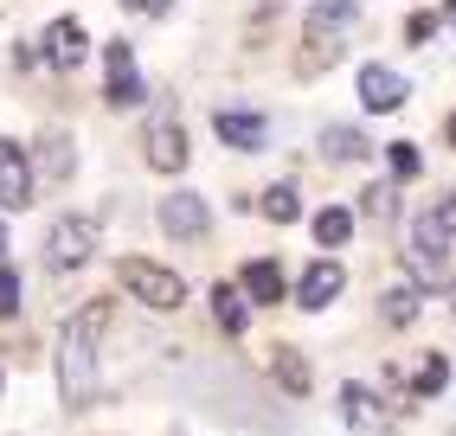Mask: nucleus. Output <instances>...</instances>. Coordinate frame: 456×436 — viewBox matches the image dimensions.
Wrapping results in <instances>:
<instances>
[{"label": "nucleus", "instance_id": "obj_1", "mask_svg": "<svg viewBox=\"0 0 456 436\" xmlns=\"http://www.w3.org/2000/svg\"><path fill=\"white\" fill-rule=\"evenodd\" d=\"M110 327V302H90L65 321V340H58V392H65L71 411L97 404V340Z\"/></svg>", "mask_w": 456, "mask_h": 436}, {"label": "nucleus", "instance_id": "obj_2", "mask_svg": "<svg viewBox=\"0 0 456 436\" xmlns=\"http://www.w3.org/2000/svg\"><path fill=\"white\" fill-rule=\"evenodd\" d=\"M347 26H354V0H315L309 7V26H302V39H309V65H334L347 45Z\"/></svg>", "mask_w": 456, "mask_h": 436}, {"label": "nucleus", "instance_id": "obj_3", "mask_svg": "<svg viewBox=\"0 0 456 436\" xmlns=\"http://www.w3.org/2000/svg\"><path fill=\"white\" fill-rule=\"evenodd\" d=\"M123 289L135 295V302H148V308H180L187 302V283L167 270V263H148V257H123Z\"/></svg>", "mask_w": 456, "mask_h": 436}, {"label": "nucleus", "instance_id": "obj_4", "mask_svg": "<svg viewBox=\"0 0 456 436\" xmlns=\"http://www.w3.org/2000/svg\"><path fill=\"white\" fill-rule=\"evenodd\" d=\"M45 257L52 270H84L90 257H97V225L90 218H52V231H45Z\"/></svg>", "mask_w": 456, "mask_h": 436}, {"label": "nucleus", "instance_id": "obj_5", "mask_svg": "<svg viewBox=\"0 0 456 436\" xmlns=\"http://www.w3.org/2000/svg\"><path fill=\"white\" fill-rule=\"evenodd\" d=\"M142 154H148L155 174H180V167H187V129H180V116H155V122H148Z\"/></svg>", "mask_w": 456, "mask_h": 436}, {"label": "nucleus", "instance_id": "obj_6", "mask_svg": "<svg viewBox=\"0 0 456 436\" xmlns=\"http://www.w3.org/2000/svg\"><path fill=\"white\" fill-rule=\"evenodd\" d=\"M161 231H167L174 244H200V238L212 231L206 199H200V193H167V199H161Z\"/></svg>", "mask_w": 456, "mask_h": 436}, {"label": "nucleus", "instance_id": "obj_7", "mask_svg": "<svg viewBox=\"0 0 456 436\" xmlns=\"http://www.w3.org/2000/svg\"><path fill=\"white\" fill-rule=\"evenodd\" d=\"M33 206V161L20 154V141L0 135V212H26Z\"/></svg>", "mask_w": 456, "mask_h": 436}, {"label": "nucleus", "instance_id": "obj_8", "mask_svg": "<svg viewBox=\"0 0 456 436\" xmlns=\"http://www.w3.org/2000/svg\"><path fill=\"white\" fill-rule=\"evenodd\" d=\"M341 289H347V270L334 257H315L309 270H302V283H296V302L309 308V315H322L328 302H341Z\"/></svg>", "mask_w": 456, "mask_h": 436}, {"label": "nucleus", "instance_id": "obj_9", "mask_svg": "<svg viewBox=\"0 0 456 436\" xmlns=\"http://www.w3.org/2000/svg\"><path fill=\"white\" fill-rule=\"evenodd\" d=\"M110 103L116 109H135L142 97H148V84H142V71H135V52H129V39H110Z\"/></svg>", "mask_w": 456, "mask_h": 436}, {"label": "nucleus", "instance_id": "obj_10", "mask_svg": "<svg viewBox=\"0 0 456 436\" xmlns=\"http://www.w3.org/2000/svg\"><path fill=\"white\" fill-rule=\"evenodd\" d=\"M84 58H90V33H84L77 20H52L45 26V65L52 71H77Z\"/></svg>", "mask_w": 456, "mask_h": 436}, {"label": "nucleus", "instance_id": "obj_11", "mask_svg": "<svg viewBox=\"0 0 456 436\" xmlns=\"http://www.w3.org/2000/svg\"><path fill=\"white\" fill-rule=\"evenodd\" d=\"M341 417H347L354 436H379V430H386V404L373 398V385L347 379V385H341Z\"/></svg>", "mask_w": 456, "mask_h": 436}, {"label": "nucleus", "instance_id": "obj_12", "mask_svg": "<svg viewBox=\"0 0 456 436\" xmlns=\"http://www.w3.org/2000/svg\"><path fill=\"white\" fill-rule=\"evenodd\" d=\"M444 257H450V231L437 225V212H418V218H411V263H418L424 276H437Z\"/></svg>", "mask_w": 456, "mask_h": 436}, {"label": "nucleus", "instance_id": "obj_13", "mask_svg": "<svg viewBox=\"0 0 456 436\" xmlns=\"http://www.w3.org/2000/svg\"><path fill=\"white\" fill-rule=\"evenodd\" d=\"M405 77L399 71H386V65H367V71H360V103H367V109H379V116H392V109H405Z\"/></svg>", "mask_w": 456, "mask_h": 436}, {"label": "nucleus", "instance_id": "obj_14", "mask_svg": "<svg viewBox=\"0 0 456 436\" xmlns=\"http://www.w3.org/2000/svg\"><path fill=\"white\" fill-rule=\"evenodd\" d=\"M212 129H219V141L238 148V154L264 148V116L257 109H212Z\"/></svg>", "mask_w": 456, "mask_h": 436}, {"label": "nucleus", "instance_id": "obj_15", "mask_svg": "<svg viewBox=\"0 0 456 436\" xmlns=\"http://www.w3.org/2000/svg\"><path fill=\"white\" fill-rule=\"evenodd\" d=\"M238 289H245V302H264V308H277V302L289 295V283H283V270L270 263V257H251L245 270H238Z\"/></svg>", "mask_w": 456, "mask_h": 436}, {"label": "nucleus", "instance_id": "obj_16", "mask_svg": "<svg viewBox=\"0 0 456 436\" xmlns=\"http://www.w3.org/2000/svg\"><path fill=\"white\" fill-rule=\"evenodd\" d=\"M270 372L283 379L289 398H309V392H315V372H309V359H302V347H289V340H277V353H270Z\"/></svg>", "mask_w": 456, "mask_h": 436}, {"label": "nucleus", "instance_id": "obj_17", "mask_svg": "<svg viewBox=\"0 0 456 436\" xmlns=\"http://www.w3.org/2000/svg\"><path fill=\"white\" fill-rule=\"evenodd\" d=\"M418 308H424V289L411 283V276H399L386 295H379V315H386V327H411L418 321Z\"/></svg>", "mask_w": 456, "mask_h": 436}, {"label": "nucleus", "instance_id": "obj_18", "mask_svg": "<svg viewBox=\"0 0 456 436\" xmlns=\"http://www.w3.org/2000/svg\"><path fill=\"white\" fill-rule=\"evenodd\" d=\"M212 321H219L225 334H245V327H251V302H245V289H238V283H219V289H212Z\"/></svg>", "mask_w": 456, "mask_h": 436}, {"label": "nucleus", "instance_id": "obj_19", "mask_svg": "<svg viewBox=\"0 0 456 436\" xmlns=\"http://www.w3.org/2000/svg\"><path fill=\"white\" fill-rule=\"evenodd\" d=\"M322 161H367V135L334 122V129H322Z\"/></svg>", "mask_w": 456, "mask_h": 436}, {"label": "nucleus", "instance_id": "obj_20", "mask_svg": "<svg viewBox=\"0 0 456 436\" xmlns=\"http://www.w3.org/2000/svg\"><path fill=\"white\" fill-rule=\"evenodd\" d=\"M309 225H315V244H328V251H334V244H347V231H354V212H347V206H322Z\"/></svg>", "mask_w": 456, "mask_h": 436}, {"label": "nucleus", "instance_id": "obj_21", "mask_svg": "<svg viewBox=\"0 0 456 436\" xmlns=\"http://www.w3.org/2000/svg\"><path fill=\"white\" fill-rule=\"evenodd\" d=\"M444 385H450V359L444 353H424L418 372H411V398H437Z\"/></svg>", "mask_w": 456, "mask_h": 436}, {"label": "nucleus", "instance_id": "obj_22", "mask_svg": "<svg viewBox=\"0 0 456 436\" xmlns=\"http://www.w3.org/2000/svg\"><path fill=\"white\" fill-rule=\"evenodd\" d=\"M264 218H270V225H296V218H302L296 186H270V193H264Z\"/></svg>", "mask_w": 456, "mask_h": 436}, {"label": "nucleus", "instance_id": "obj_23", "mask_svg": "<svg viewBox=\"0 0 456 436\" xmlns=\"http://www.w3.org/2000/svg\"><path fill=\"white\" fill-rule=\"evenodd\" d=\"M65 141H71V135H45V141H39V167H45L52 180L71 174V148H65Z\"/></svg>", "mask_w": 456, "mask_h": 436}, {"label": "nucleus", "instance_id": "obj_24", "mask_svg": "<svg viewBox=\"0 0 456 436\" xmlns=\"http://www.w3.org/2000/svg\"><path fill=\"white\" fill-rule=\"evenodd\" d=\"M360 212L386 225V218H399V193H392V186H367V193H360Z\"/></svg>", "mask_w": 456, "mask_h": 436}, {"label": "nucleus", "instance_id": "obj_25", "mask_svg": "<svg viewBox=\"0 0 456 436\" xmlns=\"http://www.w3.org/2000/svg\"><path fill=\"white\" fill-rule=\"evenodd\" d=\"M0 315H20V270L0 263Z\"/></svg>", "mask_w": 456, "mask_h": 436}, {"label": "nucleus", "instance_id": "obj_26", "mask_svg": "<svg viewBox=\"0 0 456 436\" xmlns=\"http://www.w3.org/2000/svg\"><path fill=\"white\" fill-rule=\"evenodd\" d=\"M392 174H399V180L418 174V148H411V141H392Z\"/></svg>", "mask_w": 456, "mask_h": 436}, {"label": "nucleus", "instance_id": "obj_27", "mask_svg": "<svg viewBox=\"0 0 456 436\" xmlns=\"http://www.w3.org/2000/svg\"><path fill=\"white\" fill-rule=\"evenodd\" d=\"M405 33H411V45H431V33H437V20H431V13H411V20H405Z\"/></svg>", "mask_w": 456, "mask_h": 436}, {"label": "nucleus", "instance_id": "obj_28", "mask_svg": "<svg viewBox=\"0 0 456 436\" xmlns=\"http://www.w3.org/2000/svg\"><path fill=\"white\" fill-rule=\"evenodd\" d=\"M123 7H129V13H167L174 0H123Z\"/></svg>", "mask_w": 456, "mask_h": 436}, {"label": "nucleus", "instance_id": "obj_29", "mask_svg": "<svg viewBox=\"0 0 456 436\" xmlns=\"http://www.w3.org/2000/svg\"><path fill=\"white\" fill-rule=\"evenodd\" d=\"M437 225H444V231H456V193H450V199L437 206Z\"/></svg>", "mask_w": 456, "mask_h": 436}, {"label": "nucleus", "instance_id": "obj_30", "mask_svg": "<svg viewBox=\"0 0 456 436\" xmlns=\"http://www.w3.org/2000/svg\"><path fill=\"white\" fill-rule=\"evenodd\" d=\"M444 141H450V148H456V116H450V122H444Z\"/></svg>", "mask_w": 456, "mask_h": 436}, {"label": "nucleus", "instance_id": "obj_31", "mask_svg": "<svg viewBox=\"0 0 456 436\" xmlns=\"http://www.w3.org/2000/svg\"><path fill=\"white\" fill-rule=\"evenodd\" d=\"M0 251H7V225H0Z\"/></svg>", "mask_w": 456, "mask_h": 436}, {"label": "nucleus", "instance_id": "obj_32", "mask_svg": "<svg viewBox=\"0 0 456 436\" xmlns=\"http://www.w3.org/2000/svg\"><path fill=\"white\" fill-rule=\"evenodd\" d=\"M450 315H456V289H450Z\"/></svg>", "mask_w": 456, "mask_h": 436}, {"label": "nucleus", "instance_id": "obj_33", "mask_svg": "<svg viewBox=\"0 0 456 436\" xmlns=\"http://www.w3.org/2000/svg\"><path fill=\"white\" fill-rule=\"evenodd\" d=\"M450 20H456V0H450Z\"/></svg>", "mask_w": 456, "mask_h": 436}]
</instances>
